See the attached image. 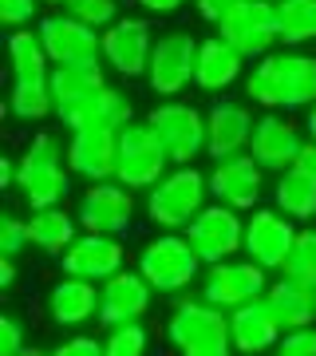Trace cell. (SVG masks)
<instances>
[{"instance_id": "cell-1", "label": "cell", "mask_w": 316, "mask_h": 356, "mask_svg": "<svg viewBox=\"0 0 316 356\" xmlns=\"http://www.w3.org/2000/svg\"><path fill=\"white\" fill-rule=\"evenodd\" d=\"M245 95L265 111H308L316 103V56L277 48L253 60L245 76Z\"/></svg>"}, {"instance_id": "cell-2", "label": "cell", "mask_w": 316, "mask_h": 356, "mask_svg": "<svg viewBox=\"0 0 316 356\" xmlns=\"http://www.w3.org/2000/svg\"><path fill=\"white\" fill-rule=\"evenodd\" d=\"M72 178L76 175L67 166V147H60V139L48 131L32 135V143L16 159V191L28 210L63 206V198L72 194Z\"/></svg>"}, {"instance_id": "cell-3", "label": "cell", "mask_w": 316, "mask_h": 356, "mask_svg": "<svg viewBox=\"0 0 316 356\" xmlns=\"http://www.w3.org/2000/svg\"><path fill=\"white\" fill-rule=\"evenodd\" d=\"M210 206V175H202L194 163L170 166L151 191H147V222L154 229H182Z\"/></svg>"}, {"instance_id": "cell-4", "label": "cell", "mask_w": 316, "mask_h": 356, "mask_svg": "<svg viewBox=\"0 0 316 356\" xmlns=\"http://www.w3.org/2000/svg\"><path fill=\"white\" fill-rule=\"evenodd\" d=\"M202 266L206 261L194 254L186 234H174V229H158L151 242L139 250V261H135V269L163 297H182L190 285H198L202 281Z\"/></svg>"}, {"instance_id": "cell-5", "label": "cell", "mask_w": 316, "mask_h": 356, "mask_svg": "<svg viewBox=\"0 0 316 356\" xmlns=\"http://www.w3.org/2000/svg\"><path fill=\"white\" fill-rule=\"evenodd\" d=\"M198 44L202 40L186 32V28H174V32H163L154 40L151 64H147V88L163 99H178L182 91L194 83V72H198Z\"/></svg>"}, {"instance_id": "cell-6", "label": "cell", "mask_w": 316, "mask_h": 356, "mask_svg": "<svg viewBox=\"0 0 316 356\" xmlns=\"http://www.w3.org/2000/svg\"><path fill=\"white\" fill-rule=\"evenodd\" d=\"M170 154L163 151V143L154 135L147 119H135L119 131V159H115V178L131 186V191H151L154 182L170 170Z\"/></svg>"}, {"instance_id": "cell-7", "label": "cell", "mask_w": 316, "mask_h": 356, "mask_svg": "<svg viewBox=\"0 0 316 356\" xmlns=\"http://www.w3.org/2000/svg\"><path fill=\"white\" fill-rule=\"evenodd\" d=\"M147 123L154 127L163 151L170 154L174 166H186L194 159L206 154V111H198L186 99H163L158 107H151Z\"/></svg>"}, {"instance_id": "cell-8", "label": "cell", "mask_w": 316, "mask_h": 356, "mask_svg": "<svg viewBox=\"0 0 316 356\" xmlns=\"http://www.w3.org/2000/svg\"><path fill=\"white\" fill-rule=\"evenodd\" d=\"M198 289L210 305L217 309H238L245 301H257V297H265L269 289V269L257 266L253 257H226V261H214V266L202 269V281H198Z\"/></svg>"}, {"instance_id": "cell-9", "label": "cell", "mask_w": 316, "mask_h": 356, "mask_svg": "<svg viewBox=\"0 0 316 356\" xmlns=\"http://www.w3.org/2000/svg\"><path fill=\"white\" fill-rule=\"evenodd\" d=\"M217 36H226L245 60H261L281 44V24H277V4L273 0H241L233 13L217 20Z\"/></svg>"}, {"instance_id": "cell-10", "label": "cell", "mask_w": 316, "mask_h": 356, "mask_svg": "<svg viewBox=\"0 0 316 356\" xmlns=\"http://www.w3.org/2000/svg\"><path fill=\"white\" fill-rule=\"evenodd\" d=\"M51 99H56V119L67 131H83L95 107V95L107 88L103 64H76V67H51L48 76Z\"/></svg>"}, {"instance_id": "cell-11", "label": "cell", "mask_w": 316, "mask_h": 356, "mask_svg": "<svg viewBox=\"0 0 316 356\" xmlns=\"http://www.w3.org/2000/svg\"><path fill=\"white\" fill-rule=\"evenodd\" d=\"M36 32L51 56V67H76V64H103V32L88 28L72 13H48L36 20Z\"/></svg>"}, {"instance_id": "cell-12", "label": "cell", "mask_w": 316, "mask_h": 356, "mask_svg": "<svg viewBox=\"0 0 316 356\" xmlns=\"http://www.w3.org/2000/svg\"><path fill=\"white\" fill-rule=\"evenodd\" d=\"M182 234L194 245V254L206 266H214V261H226V257L245 250V214L226 202H210Z\"/></svg>"}, {"instance_id": "cell-13", "label": "cell", "mask_w": 316, "mask_h": 356, "mask_svg": "<svg viewBox=\"0 0 316 356\" xmlns=\"http://www.w3.org/2000/svg\"><path fill=\"white\" fill-rule=\"evenodd\" d=\"M76 218L88 234H115V238H123L126 229L135 226V191L123 186L119 178L88 182V191L79 194Z\"/></svg>"}, {"instance_id": "cell-14", "label": "cell", "mask_w": 316, "mask_h": 356, "mask_svg": "<svg viewBox=\"0 0 316 356\" xmlns=\"http://www.w3.org/2000/svg\"><path fill=\"white\" fill-rule=\"evenodd\" d=\"M166 341L178 348V356L190 353V348H206V344H226L229 341V313L210 305L206 297H182L170 309Z\"/></svg>"}, {"instance_id": "cell-15", "label": "cell", "mask_w": 316, "mask_h": 356, "mask_svg": "<svg viewBox=\"0 0 316 356\" xmlns=\"http://www.w3.org/2000/svg\"><path fill=\"white\" fill-rule=\"evenodd\" d=\"M301 226L292 222L289 214H281L277 206H257L245 214V250L241 254L253 257L257 266H265L269 273L273 269H285V257L292 254V242H297Z\"/></svg>"}, {"instance_id": "cell-16", "label": "cell", "mask_w": 316, "mask_h": 356, "mask_svg": "<svg viewBox=\"0 0 316 356\" xmlns=\"http://www.w3.org/2000/svg\"><path fill=\"white\" fill-rule=\"evenodd\" d=\"M154 51V28L142 16H119L111 28H103V64L111 67L115 76L139 79L147 76Z\"/></svg>"}, {"instance_id": "cell-17", "label": "cell", "mask_w": 316, "mask_h": 356, "mask_svg": "<svg viewBox=\"0 0 316 356\" xmlns=\"http://www.w3.org/2000/svg\"><path fill=\"white\" fill-rule=\"evenodd\" d=\"M304 143H308V135H304L285 111H265L257 119V127H253L249 154L257 159V166H261L265 175H281V170L297 166Z\"/></svg>"}, {"instance_id": "cell-18", "label": "cell", "mask_w": 316, "mask_h": 356, "mask_svg": "<svg viewBox=\"0 0 316 356\" xmlns=\"http://www.w3.org/2000/svg\"><path fill=\"white\" fill-rule=\"evenodd\" d=\"M261 194H265V170L257 166L249 151L214 163V170H210V198L214 202H226L241 214H249V210H257Z\"/></svg>"}, {"instance_id": "cell-19", "label": "cell", "mask_w": 316, "mask_h": 356, "mask_svg": "<svg viewBox=\"0 0 316 356\" xmlns=\"http://www.w3.org/2000/svg\"><path fill=\"white\" fill-rule=\"evenodd\" d=\"M154 289L151 281L142 277L139 269H119L115 277H107L99 285V325L103 329H115V325H131V321H142L151 313Z\"/></svg>"}, {"instance_id": "cell-20", "label": "cell", "mask_w": 316, "mask_h": 356, "mask_svg": "<svg viewBox=\"0 0 316 356\" xmlns=\"http://www.w3.org/2000/svg\"><path fill=\"white\" fill-rule=\"evenodd\" d=\"M63 273L72 277H88L95 285H103L107 277H115L119 269H126V245L115 234H79L76 242L67 245V254L60 257Z\"/></svg>"}, {"instance_id": "cell-21", "label": "cell", "mask_w": 316, "mask_h": 356, "mask_svg": "<svg viewBox=\"0 0 316 356\" xmlns=\"http://www.w3.org/2000/svg\"><path fill=\"white\" fill-rule=\"evenodd\" d=\"M253 127L257 119L245 103L238 99H217L210 111H206V154L222 163V159H233V154L249 151Z\"/></svg>"}, {"instance_id": "cell-22", "label": "cell", "mask_w": 316, "mask_h": 356, "mask_svg": "<svg viewBox=\"0 0 316 356\" xmlns=\"http://www.w3.org/2000/svg\"><path fill=\"white\" fill-rule=\"evenodd\" d=\"M281 321L273 317L265 297L257 301H245V305L229 309V344L238 356H265L277 348L281 341Z\"/></svg>"}, {"instance_id": "cell-23", "label": "cell", "mask_w": 316, "mask_h": 356, "mask_svg": "<svg viewBox=\"0 0 316 356\" xmlns=\"http://www.w3.org/2000/svg\"><path fill=\"white\" fill-rule=\"evenodd\" d=\"M115 159H119V131L83 127L72 131L67 139V166L83 182H107L115 178Z\"/></svg>"}, {"instance_id": "cell-24", "label": "cell", "mask_w": 316, "mask_h": 356, "mask_svg": "<svg viewBox=\"0 0 316 356\" xmlns=\"http://www.w3.org/2000/svg\"><path fill=\"white\" fill-rule=\"evenodd\" d=\"M245 56H241L226 36H206L198 44V72H194V88L206 95H222L245 76Z\"/></svg>"}, {"instance_id": "cell-25", "label": "cell", "mask_w": 316, "mask_h": 356, "mask_svg": "<svg viewBox=\"0 0 316 356\" xmlns=\"http://www.w3.org/2000/svg\"><path fill=\"white\" fill-rule=\"evenodd\" d=\"M44 305H48V317L60 329H79V325H88V321L99 317V285L88 277L63 273L48 289V301Z\"/></svg>"}, {"instance_id": "cell-26", "label": "cell", "mask_w": 316, "mask_h": 356, "mask_svg": "<svg viewBox=\"0 0 316 356\" xmlns=\"http://www.w3.org/2000/svg\"><path fill=\"white\" fill-rule=\"evenodd\" d=\"M79 234H83L79 218L67 214L63 206H48V210H32L28 214V242L44 257H63Z\"/></svg>"}, {"instance_id": "cell-27", "label": "cell", "mask_w": 316, "mask_h": 356, "mask_svg": "<svg viewBox=\"0 0 316 356\" xmlns=\"http://www.w3.org/2000/svg\"><path fill=\"white\" fill-rule=\"evenodd\" d=\"M265 301L273 309V317L281 321V329H308L316 325V289L301 285V281H292L281 273L277 281H269L265 289Z\"/></svg>"}, {"instance_id": "cell-28", "label": "cell", "mask_w": 316, "mask_h": 356, "mask_svg": "<svg viewBox=\"0 0 316 356\" xmlns=\"http://www.w3.org/2000/svg\"><path fill=\"white\" fill-rule=\"evenodd\" d=\"M273 206L281 214H289L292 222H313L316 218V175H308L304 166L281 170L277 182H273Z\"/></svg>"}, {"instance_id": "cell-29", "label": "cell", "mask_w": 316, "mask_h": 356, "mask_svg": "<svg viewBox=\"0 0 316 356\" xmlns=\"http://www.w3.org/2000/svg\"><path fill=\"white\" fill-rule=\"evenodd\" d=\"M8 60H13V79H48L51 76V56L44 48L40 32L16 28L8 36Z\"/></svg>"}, {"instance_id": "cell-30", "label": "cell", "mask_w": 316, "mask_h": 356, "mask_svg": "<svg viewBox=\"0 0 316 356\" xmlns=\"http://www.w3.org/2000/svg\"><path fill=\"white\" fill-rule=\"evenodd\" d=\"M8 111H13L20 123H44L48 115H56V99H51L48 79H13Z\"/></svg>"}, {"instance_id": "cell-31", "label": "cell", "mask_w": 316, "mask_h": 356, "mask_svg": "<svg viewBox=\"0 0 316 356\" xmlns=\"http://www.w3.org/2000/svg\"><path fill=\"white\" fill-rule=\"evenodd\" d=\"M277 24L285 48L316 44V0H277Z\"/></svg>"}, {"instance_id": "cell-32", "label": "cell", "mask_w": 316, "mask_h": 356, "mask_svg": "<svg viewBox=\"0 0 316 356\" xmlns=\"http://www.w3.org/2000/svg\"><path fill=\"white\" fill-rule=\"evenodd\" d=\"M126 123H135V107H131V99H126V91L119 88H107L95 95V107H91V119L88 127H103V131H123Z\"/></svg>"}, {"instance_id": "cell-33", "label": "cell", "mask_w": 316, "mask_h": 356, "mask_svg": "<svg viewBox=\"0 0 316 356\" xmlns=\"http://www.w3.org/2000/svg\"><path fill=\"white\" fill-rule=\"evenodd\" d=\"M281 273L308 285V289H316V226H301L297 242H292V254L285 257Z\"/></svg>"}, {"instance_id": "cell-34", "label": "cell", "mask_w": 316, "mask_h": 356, "mask_svg": "<svg viewBox=\"0 0 316 356\" xmlns=\"http://www.w3.org/2000/svg\"><path fill=\"white\" fill-rule=\"evenodd\" d=\"M147 348H151V332H147L142 321L115 325V329H107V337H103V353L107 356H147Z\"/></svg>"}, {"instance_id": "cell-35", "label": "cell", "mask_w": 316, "mask_h": 356, "mask_svg": "<svg viewBox=\"0 0 316 356\" xmlns=\"http://www.w3.org/2000/svg\"><path fill=\"white\" fill-rule=\"evenodd\" d=\"M63 13H72L76 20H83L88 28L103 32V28H111L119 20V0H67L63 4Z\"/></svg>"}, {"instance_id": "cell-36", "label": "cell", "mask_w": 316, "mask_h": 356, "mask_svg": "<svg viewBox=\"0 0 316 356\" xmlns=\"http://www.w3.org/2000/svg\"><path fill=\"white\" fill-rule=\"evenodd\" d=\"M28 242V218L20 214H4L0 218V257H20Z\"/></svg>"}, {"instance_id": "cell-37", "label": "cell", "mask_w": 316, "mask_h": 356, "mask_svg": "<svg viewBox=\"0 0 316 356\" xmlns=\"http://www.w3.org/2000/svg\"><path fill=\"white\" fill-rule=\"evenodd\" d=\"M273 356H316V325L281 332V341H277V348H273Z\"/></svg>"}, {"instance_id": "cell-38", "label": "cell", "mask_w": 316, "mask_h": 356, "mask_svg": "<svg viewBox=\"0 0 316 356\" xmlns=\"http://www.w3.org/2000/svg\"><path fill=\"white\" fill-rule=\"evenodd\" d=\"M40 4L44 0H0V24L4 28H28L32 20H40Z\"/></svg>"}, {"instance_id": "cell-39", "label": "cell", "mask_w": 316, "mask_h": 356, "mask_svg": "<svg viewBox=\"0 0 316 356\" xmlns=\"http://www.w3.org/2000/svg\"><path fill=\"white\" fill-rule=\"evenodd\" d=\"M28 348V341H24V325L16 317H0V356H20Z\"/></svg>"}, {"instance_id": "cell-40", "label": "cell", "mask_w": 316, "mask_h": 356, "mask_svg": "<svg viewBox=\"0 0 316 356\" xmlns=\"http://www.w3.org/2000/svg\"><path fill=\"white\" fill-rule=\"evenodd\" d=\"M51 356H107V353H103V341H99V337L76 332V337H67L63 344H56V348H51Z\"/></svg>"}, {"instance_id": "cell-41", "label": "cell", "mask_w": 316, "mask_h": 356, "mask_svg": "<svg viewBox=\"0 0 316 356\" xmlns=\"http://www.w3.org/2000/svg\"><path fill=\"white\" fill-rule=\"evenodd\" d=\"M238 4H241V0H194L198 16H202V20H210V24H217V20H222L226 13H233Z\"/></svg>"}, {"instance_id": "cell-42", "label": "cell", "mask_w": 316, "mask_h": 356, "mask_svg": "<svg viewBox=\"0 0 316 356\" xmlns=\"http://www.w3.org/2000/svg\"><path fill=\"white\" fill-rule=\"evenodd\" d=\"M142 4V13H151V16H174L186 0H139Z\"/></svg>"}, {"instance_id": "cell-43", "label": "cell", "mask_w": 316, "mask_h": 356, "mask_svg": "<svg viewBox=\"0 0 316 356\" xmlns=\"http://www.w3.org/2000/svg\"><path fill=\"white\" fill-rule=\"evenodd\" d=\"M182 356H238L233 353V344H206V348H190V353H182Z\"/></svg>"}, {"instance_id": "cell-44", "label": "cell", "mask_w": 316, "mask_h": 356, "mask_svg": "<svg viewBox=\"0 0 316 356\" xmlns=\"http://www.w3.org/2000/svg\"><path fill=\"white\" fill-rule=\"evenodd\" d=\"M16 285V257H0V289Z\"/></svg>"}, {"instance_id": "cell-45", "label": "cell", "mask_w": 316, "mask_h": 356, "mask_svg": "<svg viewBox=\"0 0 316 356\" xmlns=\"http://www.w3.org/2000/svg\"><path fill=\"white\" fill-rule=\"evenodd\" d=\"M0 186L16 191V159H0Z\"/></svg>"}, {"instance_id": "cell-46", "label": "cell", "mask_w": 316, "mask_h": 356, "mask_svg": "<svg viewBox=\"0 0 316 356\" xmlns=\"http://www.w3.org/2000/svg\"><path fill=\"white\" fill-rule=\"evenodd\" d=\"M297 166H304L308 175H316V139L304 143V151H301V159H297Z\"/></svg>"}, {"instance_id": "cell-47", "label": "cell", "mask_w": 316, "mask_h": 356, "mask_svg": "<svg viewBox=\"0 0 316 356\" xmlns=\"http://www.w3.org/2000/svg\"><path fill=\"white\" fill-rule=\"evenodd\" d=\"M304 135H308V139H316V103L304 111Z\"/></svg>"}, {"instance_id": "cell-48", "label": "cell", "mask_w": 316, "mask_h": 356, "mask_svg": "<svg viewBox=\"0 0 316 356\" xmlns=\"http://www.w3.org/2000/svg\"><path fill=\"white\" fill-rule=\"evenodd\" d=\"M20 356H51V353H44V348H24Z\"/></svg>"}, {"instance_id": "cell-49", "label": "cell", "mask_w": 316, "mask_h": 356, "mask_svg": "<svg viewBox=\"0 0 316 356\" xmlns=\"http://www.w3.org/2000/svg\"><path fill=\"white\" fill-rule=\"evenodd\" d=\"M44 4H51V8H63V4H67V0H44Z\"/></svg>"}, {"instance_id": "cell-50", "label": "cell", "mask_w": 316, "mask_h": 356, "mask_svg": "<svg viewBox=\"0 0 316 356\" xmlns=\"http://www.w3.org/2000/svg\"><path fill=\"white\" fill-rule=\"evenodd\" d=\"M273 4H277V0H273Z\"/></svg>"}]
</instances>
